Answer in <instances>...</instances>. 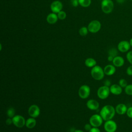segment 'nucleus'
Instances as JSON below:
<instances>
[{
    "mask_svg": "<svg viewBox=\"0 0 132 132\" xmlns=\"http://www.w3.org/2000/svg\"><path fill=\"white\" fill-rule=\"evenodd\" d=\"M125 61L124 58L120 56H117L114 57L112 61V64L116 67H121L124 64Z\"/></svg>",
    "mask_w": 132,
    "mask_h": 132,
    "instance_id": "nucleus-17",
    "label": "nucleus"
},
{
    "mask_svg": "<svg viewBox=\"0 0 132 132\" xmlns=\"http://www.w3.org/2000/svg\"><path fill=\"white\" fill-rule=\"evenodd\" d=\"M124 91L126 94L128 95H132V84L127 85V86L124 88Z\"/></svg>",
    "mask_w": 132,
    "mask_h": 132,
    "instance_id": "nucleus-24",
    "label": "nucleus"
},
{
    "mask_svg": "<svg viewBox=\"0 0 132 132\" xmlns=\"http://www.w3.org/2000/svg\"><path fill=\"white\" fill-rule=\"evenodd\" d=\"M125 1V0H117V2L118 3H119L121 4V3H123V2H124Z\"/></svg>",
    "mask_w": 132,
    "mask_h": 132,
    "instance_id": "nucleus-37",
    "label": "nucleus"
},
{
    "mask_svg": "<svg viewBox=\"0 0 132 132\" xmlns=\"http://www.w3.org/2000/svg\"><path fill=\"white\" fill-rule=\"evenodd\" d=\"M57 16H58V18L59 19L62 20L66 18L67 14L65 11L61 10L57 13Z\"/></svg>",
    "mask_w": 132,
    "mask_h": 132,
    "instance_id": "nucleus-26",
    "label": "nucleus"
},
{
    "mask_svg": "<svg viewBox=\"0 0 132 132\" xmlns=\"http://www.w3.org/2000/svg\"><path fill=\"white\" fill-rule=\"evenodd\" d=\"M88 29L85 26H83L81 27L79 30V34L81 36H85L88 34Z\"/></svg>",
    "mask_w": 132,
    "mask_h": 132,
    "instance_id": "nucleus-23",
    "label": "nucleus"
},
{
    "mask_svg": "<svg viewBox=\"0 0 132 132\" xmlns=\"http://www.w3.org/2000/svg\"><path fill=\"white\" fill-rule=\"evenodd\" d=\"M126 57L128 62L132 65V51L128 52L126 54Z\"/></svg>",
    "mask_w": 132,
    "mask_h": 132,
    "instance_id": "nucleus-28",
    "label": "nucleus"
},
{
    "mask_svg": "<svg viewBox=\"0 0 132 132\" xmlns=\"http://www.w3.org/2000/svg\"><path fill=\"white\" fill-rule=\"evenodd\" d=\"M126 114L128 118L132 119V106H130L127 108Z\"/></svg>",
    "mask_w": 132,
    "mask_h": 132,
    "instance_id": "nucleus-29",
    "label": "nucleus"
},
{
    "mask_svg": "<svg viewBox=\"0 0 132 132\" xmlns=\"http://www.w3.org/2000/svg\"><path fill=\"white\" fill-rule=\"evenodd\" d=\"M89 132H101L100 130L98 128V127H93Z\"/></svg>",
    "mask_w": 132,
    "mask_h": 132,
    "instance_id": "nucleus-34",
    "label": "nucleus"
},
{
    "mask_svg": "<svg viewBox=\"0 0 132 132\" xmlns=\"http://www.w3.org/2000/svg\"><path fill=\"white\" fill-rule=\"evenodd\" d=\"M110 93V88L109 87L105 85L100 87L97 91V96L102 100H105L107 98Z\"/></svg>",
    "mask_w": 132,
    "mask_h": 132,
    "instance_id": "nucleus-4",
    "label": "nucleus"
},
{
    "mask_svg": "<svg viewBox=\"0 0 132 132\" xmlns=\"http://www.w3.org/2000/svg\"><path fill=\"white\" fill-rule=\"evenodd\" d=\"M74 132H84V131L80 129H76Z\"/></svg>",
    "mask_w": 132,
    "mask_h": 132,
    "instance_id": "nucleus-38",
    "label": "nucleus"
},
{
    "mask_svg": "<svg viewBox=\"0 0 132 132\" xmlns=\"http://www.w3.org/2000/svg\"><path fill=\"white\" fill-rule=\"evenodd\" d=\"M85 64L88 68H93L96 65V61L92 58H88L85 60Z\"/></svg>",
    "mask_w": 132,
    "mask_h": 132,
    "instance_id": "nucleus-20",
    "label": "nucleus"
},
{
    "mask_svg": "<svg viewBox=\"0 0 132 132\" xmlns=\"http://www.w3.org/2000/svg\"><path fill=\"white\" fill-rule=\"evenodd\" d=\"M6 113H7V116L9 118H12L15 116V111L14 108L13 107L9 108L7 110Z\"/></svg>",
    "mask_w": 132,
    "mask_h": 132,
    "instance_id": "nucleus-22",
    "label": "nucleus"
},
{
    "mask_svg": "<svg viewBox=\"0 0 132 132\" xmlns=\"http://www.w3.org/2000/svg\"><path fill=\"white\" fill-rule=\"evenodd\" d=\"M127 107L125 104L123 103H120L118 104L116 107L115 110L117 113L119 115H123L126 113Z\"/></svg>",
    "mask_w": 132,
    "mask_h": 132,
    "instance_id": "nucleus-14",
    "label": "nucleus"
},
{
    "mask_svg": "<svg viewBox=\"0 0 132 132\" xmlns=\"http://www.w3.org/2000/svg\"><path fill=\"white\" fill-rule=\"evenodd\" d=\"M63 5L62 3L58 0L55 1L51 4V9L53 13H58L62 10Z\"/></svg>",
    "mask_w": 132,
    "mask_h": 132,
    "instance_id": "nucleus-12",
    "label": "nucleus"
},
{
    "mask_svg": "<svg viewBox=\"0 0 132 132\" xmlns=\"http://www.w3.org/2000/svg\"><path fill=\"white\" fill-rule=\"evenodd\" d=\"M89 31L92 33H96L98 32L101 28V24L97 20H93L91 21L88 25Z\"/></svg>",
    "mask_w": 132,
    "mask_h": 132,
    "instance_id": "nucleus-7",
    "label": "nucleus"
},
{
    "mask_svg": "<svg viewBox=\"0 0 132 132\" xmlns=\"http://www.w3.org/2000/svg\"><path fill=\"white\" fill-rule=\"evenodd\" d=\"M109 88L110 93L116 95H120L122 92V88L119 84L111 85Z\"/></svg>",
    "mask_w": 132,
    "mask_h": 132,
    "instance_id": "nucleus-13",
    "label": "nucleus"
},
{
    "mask_svg": "<svg viewBox=\"0 0 132 132\" xmlns=\"http://www.w3.org/2000/svg\"><path fill=\"white\" fill-rule=\"evenodd\" d=\"M119 85L122 88H125L127 86V82L125 79L121 78L119 81Z\"/></svg>",
    "mask_w": 132,
    "mask_h": 132,
    "instance_id": "nucleus-27",
    "label": "nucleus"
},
{
    "mask_svg": "<svg viewBox=\"0 0 132 132\" xmlns=\"http://www.w3.org/2000/svg\"><path fill=\"white\" fill-rule=\"evenodd\" d=\"M92 125L89 123V124H85L84 126V128L86 131H89L91 128H92Z\"/></svg>",
    "mask_w": 132,
    "mask_h": 132,
    "instance_id": "nucleus-32",
    "label": "nucleus"
},
{
    "mask_svg": "<svg viewBox=\"0 0 132 132\" xmlns=\"http://www.w3.org/2000/svg\"><path fill=\"white\" fill-rule=\"evenodd\" d=\"M126 74L129 76H132V65L128 66L126 70Z\"/></svg>",
    "mask_w": 132,
    "mask_h": 132,
    "instance_id": "nucleus-30",
    "label": "nucleus"
},
{
    "mask_svg": "<svg viewBox=\"0 0 132 132\" xmlns=\"http://www.w3.org/2000/svg\"><path fill=\"white\" fill-rule=\"evenodd\" d=\"M113 58H114L113 57H112V56H111L108 55V58H107V59H108V61H110V62H112V61H113Z\"/></svg>",
    "mask_w": 132,
    "mask_h": 132,
    "instance_id": "nucleus-36",
    "label": "nucleus"
},
{
    "mask_svg": "<svg viewBox=\"0 0 132 132\" xmlns=\"http://www.w3.org/2000/svg\"><path fill=\"white\" fill-rule=\"evenodd\" d=\"M6 123L7 125H11L12 123H13V122H12V118H8L7 119V120H6Z\"/></svg>",
    "mask_w": 132,
    "mask_h": 132,
    "instance_id": "nucleus-33",
    "label": "nucleus"
},
{
    "mask_svg": "<svg viewBox=\"0 0 132 132\" xmlns=\"http://www.w3.org/2000/svg\"><path fill=\"white\" fill-rule=\"evenodd\" d=\"M13 124L17 127L21 128L25 125L26 120L25 118L21 115H15L12 118Z\"/></svg>",
    "mask_w": 132,
    "mask_h": 132,
    "instance_id": "nucleus-9",
    "label": "nucleus"
},
{
    "mask_svg": "<svg viewBox=\"0 0 132 132\" xmlns=\"http://www.w3.org/2000/svg\"><path fill=\"white\" fill-rule=\"evenodd\" d=\"M28 113L30 117L36 118L39 116L40 110L39 106L37 105H31L28 108Z\"/></svg>",
    "mask_w": 132,
    "mask_h": 132,
    "instance_id": "nucleus-10",
    "label": "nucleus"
},
{
    "mask_svg": "<svg viewBox=\"0 0 132 132\" xmlns=\"http://www.w3.org/2000/svg\"><path fill=\"white\" fill-rule=\"evenodd\" d=\"M57 14L55 13H51L48 14L46 17V21L50 24H54L58 21Z\"/></svg>",
    "mask_w": 132,
    "mask_h": 132,
    "instance_id": "nucleus-18",
    "label": "nucleus"
},
{
    "mask_svg": "<svg viewBox=\"0 0 132 132\" xmlns=\"http://www.w3.org/2000/svg\"><path fill=\"white\" fill-rule=\"evenodd\" d=\"M129 44H130V46H132V38L129 40Z\"/></svg>",
    "mask_w": 132,
    "mask_h": 132,
    "instance_id": "nucleus-39",
    "label": "nucleus"
},
{
    "mask_svg": "<svg viewBox=\"0 0 132 132\" xmlns=\"http://www.w3.org/2000/svg\"><path fill=\"white\" fill-rule=\"evenodd\" d=\"M37 122L34 118H29L27 119L26 120V123H25V126L28 128H34L36 125Z\"/></svg>",
    "mask_w": 132,
    "mask_h": 132,
    "instance_id": "nucleus-19",
    "label": "nucleus"
},
{
    "mask_svg": "<svg viewBox=\"0 0 132 132\" xmlns=\"http://www.w3.org/2000/svg\"><path fill=\"white\" fill-rule=\"evenodd\" d=\"M79 5L83 7H89L91 3V0H78Z\"/></svg>",
    "mask_w": 132,
    "mask_h": 132,
    "instance_id": "nucleus-21",
    "label": "nucleus"
},
{
    "mask_svg": "<svg viewBox=\"0 0 132 132\" xmlns=\"http://www.w3.org/2000/svg\"><path fill=\"white\" fill-rule=\"evenodd\" d=\"M91 75L95 80H102L105 75L104 69L101 67L96 65L94 67L92 68L91 70Z\"/></svg>",
    "mask_w": 132,
    "mask_h": 132,
    "instance_id": "nucleus-2",
    "label": "nucleus"
},
{
    "mask_svg": "<svg viewBox=\"0 0 132 132\" xmlns=\"http://www.w3.org/2000/svg\"><path fill=\"white\" fill-rule=\"evenodd\" d=\"M86 105L88 108L89 109L91 110H96L98 109L100 104L97 101L93 99H91L87 101Z\"/></svg>",
    "mask_w": 132,
    "mask_h": 132,
    "instance_id": "nucleus-15",
    "label": "nucleus"
},
{
    "mask_svg": "<svg viewBox=\"0 0 132 132\" xmlns=\"http://www.w3.org/2000/svg\"><path fill=\"white\" fill-rule=\"evenodd\" d=\"M115 108L110 105H106L102 107L100 112V114L104 121L112 120L116 114Z\"/></svg>",
    "mask_w": 132,
    "mask_h": 132,
    "instance_id": "nucleus-1",
    "label": "nucleus"
},
{
    "mask_svg": "<svg viewBox=\"0 0 132 132\" xmlns=\"http://www.w3.org/2000/svg\"><path fill=\"white\" fill-rule=\"evenodd\" d=\"M103 69L105 74L108 76L113 75L116 71V67L113 64H108L106 65Z\"/></svg>",
    "mask_w": 132,
    "mask_h": 132,
    "instance_id": "nucleus-16",
    "label": "nucleus"
},
{
    "mask_svg": "<svg viewBox=\"0 0 132 132\" xmlns=\"http://www.w3.org/2000/svg\"><path fill=\"white\" fill-rule=\"evenodd\" d=\"M130 1H132V0H130Z\"/></svg>",
    "mask_w": 132,
    "mask_h": 132,
    "instance_id": "nucleus-40",
    "label": "nucleus"
},
{
    "mask_svg": "<svg viewBox=\"0 0 132 132\" xmlns=\"http://www.w3.org/2000/svg\"><path fill=\"white\" fill-rule=\"evenodd\" d=\"M130 48V45L129 41L126 40L121 41L118 44V50L122 53L128 52Z\"/></svg>",
    "mask_w": 132,
    "mask_h": 132,
    "instance_id": "nucleus-11",
    "label": "nucleus"
},
{
    "mask_svg": "<svg viewBox=\"0 0 132 132\" xmlns=\"http://www.w3.org/2000/svg\"><path fill=\"white\" fill-rule=\"evenodd\" d=\"M114 8L113 2L111 0H103L101 2V8L103 12L106 14L111 13Z\"/></svg>",
    "mask_w": 132,
    "mask_h": 132,
    "instance_id": "nucleus-3",
    "label": "nucleus"
},
{
    "mask_svg": "<svg viewBox=\"0 0 132 132\" xmlns=\"http://www.w3.org/2000/svg\"><path fill=\"white\" fill-rule=\"evenodd\" d=\"M108 55L113 57L118 56V51L115 48H111L108 51Z\"/></svg>",
    "mask_w": 132,
    "mask_h": 132,
    "instance_id": "nucleus-25",
    "label": "nucleus"
},
{
    "mask_svg": "<svg viewBox=\"0 0 132 132\" xmlns=\"http://www.w3.org/2000/svg\"><path fill=\"white\" fill-rule=\"evenodd\" d=\"M71 3L73 7H77L79 4L78 0H71Z\"/></svg>",
    "mask_w": 132,
    "mask_h": 132,
    "instance_id": "nucleus-31",
    "label": "nucleus"
},
{
    "mask_svg": "<svg viewBox=\"0 0 132 132\" xmlns=\"http://www.w3.org/2000/svg\"><path fill=\"white\" fill-rule=\"evenodd\" d=\"M90 94V88L87 85H83L80 87L78 90V95L82 99H86L89 97Z\"/></svg>",
    "mask_w": 132,
    "mask_h": 132,
    "instance_id": "nucleus-6",
    "label": "nucleus"
},
{
    "mask_svg": "<svg viewBox=\"0 0 132 132\" xmlns=\"http://www.w3.org/2000/svg\"><path fill=\"white\" fill-rule=\"evenodd\" d=\"M103 119L100 114H95L92 115L89 119V123L94 127H98L103 124Z\"/></svg>",
    "mask_w": 132,
    "mask_h": 132,
    "instance_id": "nucleus-5",
    "label": "nucleus"
},
{
    "mask_svg": "<svg viewBox=\"0 0 132 132\" xmlns=\"http://www.w3.org/2000/svg\"><path fill=\"white\" fill-rule=\"evenodd\" d=\"M104 85H105V86H107V87H109V86H111V82H110V81L109 79L106 80L104 81Z\"/></svg>",
    "mask_w": 132,
    "mask_h": 132,
    "instance_id": "nucleus-35",
    "label": "nucleus"
},
{
    "mask_svg": "<svg viewBox=\"0 0 132 132\" xmlns=\"http://www.w3.org/2000/svg\"><path fill=\"white\" fill-rule=\"evenodd\" d=\"M104 128L106 132H115L117 129V124L112 120H108L105 121Z\"/></svg>",
    "mask_w": 132,
    "mask_h": 132,
    "instance_id": "nucleus-8",
    "label": "nucleus"
}]
</instances>
